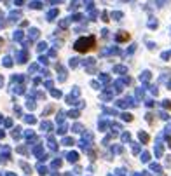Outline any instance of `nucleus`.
Instances as JSON below:
<instances>
[{"instance_id": "f257e3e1", "label": "nucleus", "mask_w": 171, "mask_h": 176, "mask_svg": "<svg viewBox=\"0 0 171 176\" xmlns=\"http://www.w3.org/2000/svg\"><path fill=\"white\" fill-rule=\"evenodd\" d=\"M93 47H96V38H94V37L80 38V40L75 42V51H77V52H89Z\"/></svg>"}]
</instances>
